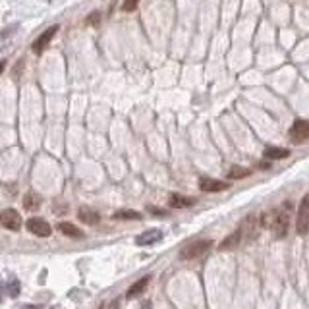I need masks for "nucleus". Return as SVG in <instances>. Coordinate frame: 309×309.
I'll return each instance as SVG.
<instances>
[{"mask_svg":"<svg viewBox=\"0 0 309 309\" xmlns=\"http://www.w3.org/2000/svg\"><path fill=\"white\" fill-rule=\"evenodd\" d=\"M290 211H292V203L290 201H286L282 205V209H278V211H274V219H273V230L274 238L282 240L286 236V232H288V226H290Z\"/></svg>","mask_w":309,"mask_h":309,"instance_id":"obj_1","label":"nucleus"},{"mask_svg":"<svg viewBox=\"0 0 309 309\" xmlns=\"http://www.w3.org/2000/svg\"><path fill=\"white\" fill-rule=\"evenodd\" d=\"M137 4H139V0H124L122 10L124 12H133V10L137 8Z\"/></svg>","mask_w":309,"mask_h":309,"instance_id":"obj_19","label":"nucleus"},{"mask_svg":"<svg viewBox=\"0 0 309 309\" xmlns=\"http://www.w3.org/2000/svg\"><path fill=\"white\" fill-rule=\"evenodd\" d=\"M296 232L303 236L309 232V194L303 195L300 207H298V217H296Z\"/></svg>","mask_w":309,"mask_h":309,"instance_id":"obj_2","label":"nucleus"},{"mask_svg":"<svg viewBox=\"0 0 309 309\" xmlns=\"http://www.w3.org/2000/svg\"><path fill=\"white\" fill-rule=\"evenodd\" d=\"M251 172L247 170V168H242V167H232L228 170V176L230 178H234V180H240V178H246V176H249Z\"/></svg>","mask_w":309,"mask_h":309,"instance_id":"obj_18","label":"nucleus"},{"mask_svg":"<svg viewBox=\"0 0 309 309\" xmlns=\"http://www.w3.org/2000/svg\"><path fill=\"white\" fill-rule=\"evenodd\" d=\"M168 203L172 205V207H176V209H182V207H192L195 203V199L194 197H184V195L172 194L170 199H168Z\"/></svg>","mask_w":309,"mask_h":309,"instance_id":"obj_13","label":"nucleus"},{"mask_svg":"<svg viewBox=\"0 0 309 309\" xmlns=\"http://www.w3.org/2000/svg\"><path fill=\"white\" fill-rule=\"evenodd\" d=\"M56 31H58V26H53L49 27L44 33H41V35L37 37V41L33 43V51H35L37 54H41L46 49V44L53 41V37L56 35Z\"/></svg>","mask_w":309,"mask_h":309,"instance_id":"obj_8","label":"nucleus"},{"mask_svg":"<svg viewBox=\"0 0 309 309\" xmlns=\"http://www.w3.org/2000/svg\"><path fill=\"white\" fill-rule=\"evenodd\" d=\"M288 135L294 143H303L305 139H309V120H296L292 124Z\"/></svg>","mask_w":309,"mask_h":309,"instance_id":"obj_5","label":"nucleus"},{"mask_svg":"<svg viewBox=\"0 0 309 309\" xmlns=\"http://www.w3.org/2000/svg\"><path fill=\"white\" fill-rule=\"evenodd\" d=\"M56 228L60 230L64 236H68V238H83V232L78 226H74L72 222H58Z\"/></svg>","mask_w":309,"mask_h":309,"instance_id":"obj_11","label":"nucleus"},{"mask_svg":"<svg viewBox=\"0 0 309 309\" xmlns=\"http://www.w3.org/2000/svg\"><path fill=\"white\" fill-rule=\"evenodd\" d=\"M244 240V232H242V228H238L234 234H230V236H226V240L221 244V249L222 251H226V249H234V247L240 246V242Z\"/></svg>","mask_w":309,"mask_h":309,"instance_id":"obj_10","label":"nucleus"},{"mask_svg":"<svg viewBox=\"0 0 309 309\" xmlns=\"http://www.w3.org/2000/svg\"><path fill=\"white\" fill-rule=\"evenodd\" d=\"M114 219L116 221H139L141 215L137 211H130V209H124V211L114 212Z\"/></svg>","mask_w":309,"mask_h":309,"instance_id":"obj_17","label":"nucleus"},{"mask_svg":"<svg viewBox=\"0 0 309 309\" xmlns=\"http://www.w3.org/2000/svg\"><path fill=\"white\" fill-rule=\"evenodd\" d=\"M0 222H2L4 228L19 230V226H21V217H19V212L14 211V209H4L2 215H0Z\"/></svg>","mask_w":309,"mask_h":309,"instance_id":"obj_6","label":"nucleus"},{"mask_svg":"<svg viewBox=\"0 0 309 309\" xmlns=\"http://www.w3.org/2000/svg\"><path fill=\"white\" fill-rule=\"evenodd\" d=\"M39 207H41V195L27 194L26 197H23V209H27V211H37Z\"/></svg>","mask_w":309,"mask_h":309,"instance_id":"obj_16","label":"nucleus"},{"mask_svg":"<svg viewBox=\"0 0 309 309\" xmlns=\"http://www.w3.org/2000/svg\"><path fill=\"white\" fill-rule=\"evenodd\" d=\"M78 217H80V221H83L85 224H97V222L101 221L99 212L89 209V207H81L80 211H78Z\"/></svg>","mask_w":309,"mask_h":309,"instance_id":"obj_12","label":"nucleus"},{"mask_svg":"<svg viewBox=\"0 0 309 309\" xmlns=\"http://www.w3.org/2000/svg\"><path fill=\"white\" fill-rule=\"evenodd\" d=\"M149 212H153V215H164V211H160V209H155V207H149Z\"/></svg>","mask_w":309,"mask_h":309,"instance_id":"obj_21","label":"nucleus"},{"mask_svg":"<svg viewBox=\"0 0 309 309\" xmlns=\"http://www.w3.org/2000/svg\"><path fill=\"white\" fill-rule=\"evenodd\" d=\"M230 184L228 182H222V180H212V178H199V189H203V192H224V189H228Z\"/></svg>","mask_w":309,"mask_h":309,"instance_id":"obj_7","label":"nucleus"},{"mask_svg":"<svg viewBox=\"0 0 309 309\" xmlns=\"http://www.w3.org/2000/svg\"><path fill=\"white\" fill-rule=\"evenodd\" d=\"M27 230L31 232V234H35V236H39V238H49L51 234H53V228H51V224L44 221V219H39V217H35V219H29V221L26 222Z\"/></svg>","mask_w":309,"mask_h":309,"instance_id":"obj_4","label":"nucleus"},{"mask_svg":"<svg viewBox=\"0 0 309 309\" xmlns=\"http://www.w3.org/2000/svg\"><path fill=\"white\" fill-rule=\"evenodd\" d=\"M99 309H103V307H99Z\"/></svg>","mask_w":309,"mask_h":309,"instance_id":"obj_22","label":"nucleus"},{"mask_svg":"<svg viewBox=\"0 0 309 309\" xmlns=\"http://www.w3.org/2000/svg\"><path fill=\"white\" fill-rule=\"evenodd\" d=\"M288 155H290V151L284 149V147H267L265 149V159H269V160L286 159Z\"/></svg>","mask_w":309,"mask_h":309,"instance_id":"obj_15","label":"nucleus"},{"mask_svg":"<svg viewBox=\"0 0 309 309\" xmlns=\"http://www.w3.org/2000/svg\"><path fill=\"white\" fill-rule=\"evenodd\" d=\"M211 246H212L211 240H197V242H194V244H189V246H185L184 249H182L180 259H187V261H189V259H195V257L203 255Z\"/></svg>","mask_w":309,"mask_h":309,"instance_id":"obj_3","label":"nucleus"},{"mask_svg":"<svg viewBox=\"0 0 309 309\" xmlns=\"http://www.w3.org/2000/svg\"><path fill=\"white\" fill-rule=\"evenodd\" d=\"M160 238H162V232H160V230H147V232H143L141 236H137L135 244H137V246H151V244L159 242Z\"/></svg>","mask_w":309,"mask_h":309,"instance_id":"obj_9","label":"nucleus"},{"mask_svg":"<svg viewBox=\"0 0 309 309\" xmlns=\"http://www.w3.org/2000/svg\"><path fill=\"white\" fill-rule=\"evenodd\" d=\"M149 280H151V276H143L141 280H137V282L133 284L132 288L128 290V294H126V298H130V300H132V298H137V296H139V294H141V292L145 290V288H147V284H149Z\"/></svg>","mask_w":309,"mask_h":309,"instance_id":"obj_14","label":"nucleus"},{"mask_svg":"<svg viewBox=\"0 0 309 309\" xmlns=\"http://www.w3.org/2000/svg\"><path fill=\"white\" fill-rule=\"evenodd\" d=\"M99 16H101V14H99V12H93V14H91V16H89V23H95V26H97L99 23Z\"/></svg>","mask_w":309,"mask_h":309,"instance_id":"obj_20","label":"nucleus"}]
</instances>
